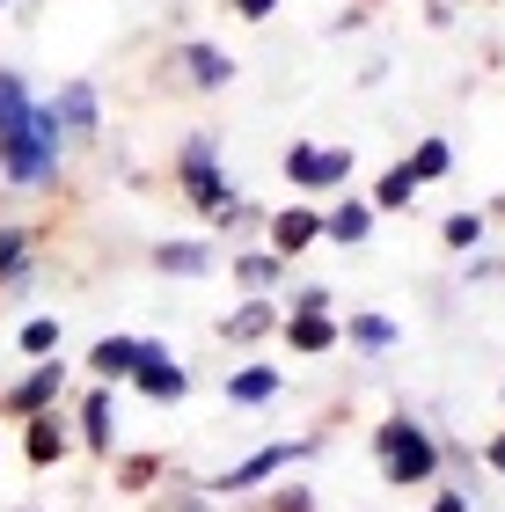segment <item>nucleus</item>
<instances>
[{
    "label": "nucleus",
    "mask_w": 505,
    "mask_h": 512,
    "mask_svg": "<svg viewBox=\"0 0 505 512\" xmlns=\"http://www.w3.org/2000/svg\"><path fill=\"white\" fill-rule=\"evenodd\" d=\"M264 512H315V491L308 483H279V491H264Z\"/></svg>",
    "instance_id": "nucleus-30"
},
{
    "label": "nucleus",
    "mask_w": 505,
    "mask_h": 512,
    "mask_svg": "<svg viewBox=\"0 0 505 512\" xmlns=\"http://www.w3.org/2000/svg\"><path fill=\"white\" fill-rule=\"evenodd\" d=\"M286 264H293V256H279V249L264 242V249H235V256H227V278H235L242 293H271L286 278Z\"/></svg>",
    "instance_id": "nucleus-19"
},
{
    "label": "nucleus",
    "mask_w": 505,
    "mask_h": 512,
    "mask_svg": "<svg viewBox=\"0 0 505 512\" xmlns=\"http://www.w3.org/2000/svg\"><path fill=\"white\" fill-rule=\"evenodd\" d=\"M162 476H169V461H162V454H118V461H110V483H118L125 498L154 491V483H162Z\"/></svg>",
    "instance_id": "nucleus-23"
},
{
    "label": "nucleus",
    "mask_w": 505,
    "mask_h": 512,
    "mask_svg": "<svg viewBox=\"0 0 505 512\" xmlns=\"http://www.w3.org/2000/svg\"><path fill=\"white\" fill-rule=\"evenodd\" d=\"M484 227H491V213H447L440 220V242L454 256H476V249H484Z\"/></svg>",
    "instance_id": "nucleus-26"
},
{
    "label": "nucleus",
    "mask_w": 505,
    "mask_h": 512,
    "mask_svg": "<svg viewBox=\"0 0 505 512\" xmlns=\"http://www.w3.org/2000/svg\"><path fill=\"white\" fill-rule=\"evenodd\" d=\"M66 454H74V432L59 425V410L22 417V461H30V469H59Z\"/></svg>",
    "instance_id": "nucleus-15"
},
{
    "label": "nucleus",
    "mask_w": 505,
    "mask_h": 512,
    "mask_svg": "<svg viewBox=\"0 0 505 512\" xmlns=\"http://www.w3.org/2000/svg\"><path fill=\"white\" fill-rule=\"evenodd\" d=\"M352 147H315V139H293L286 147V183L293 191H344L352 183Z\"/></svg>",
    "instance_id": "nucleus-5"
},
{
    "label": "nucleus",
    "mask_w": 505,
    "mask_h": 512,
    "mask_svg": "<svg viewBox=\"0 0 505 512\" xmlns=\"http://www.w3.org/2000/svg\"><path fill=\"white\" fill-rule=\"evenodd\" d=\"M264 242L279 249V256H301V249H315V242H323V205H308V198L279 205V213H271V227H264Z\"/></svg>",
    "instance_id": "nucleus-12"
},
{
    "label": "nucleus",
    "mask_w": 505,
    "mask_h": 512,
    "mask_svg": "<svg viewBox=\"0 0 505 512\" xmlns=\"http://www.w3.org/2000/svg\"><path fill=\"white\" fill-rule=\"evenodd\" d=\"M213 227H220V235H257V227H271V213H257V205L235 191V198H227L220 213H213Z\"/></svg>",
    "instance_id": "nucleus-27"
},
{
    "label": "nucleus",
    "mask_w": 505,
    "mask_h": 512,
    "mask_svg": "<svg viewBox=\"0 0 505 512\" xmlns=\"http://www.w3.org/2000/svg\"><path fill=\"white\" fill-rule=\"evenodd\" d=\"M366 15H374V8H366V0H359V8H344V15H337V37H352V30H366Z\"/></svg>",
    "instance_id": "nucleus-35"
},
{
    "label": "nucleus",
    "mask_w": 505,
    "mask_h": 512,
    "mask_svg": "<svg viewBox=\"0 0 505 512\" xmlns=\"http://www.w3.org/2000/svg\"><path fill=\"white\" fill-rule=\"evenodd\" d=\"M74 432H81V447H88V454L118 461V403H110V381L81 395V417H74Z\"/></svg>",
    "instance_id": "nucleus-14"
},
{
    "label": "nucleus",
    "mask_w": 505,
    "mask_h": 512,
    "mask_svg": "<svg viewBox=\"0 0 505 512\" xmlns=\"http://www.w3.org/2000/svg\"><path fill=\"white\" fill-rule=\"evenodd\" d=\"M154 512H220L213 505V483H162V491H154Z\"/></svg>",
    "instance_id": "nucleus-25"
},
{
    "label": "nucleus",
    "mask_w": 505,
    "mask_h": 512,
    "mask_svg": "<svg viewBox=\"0 0 505 512\" xmlns=\"http://www.w3.org/2000/svg\"><path fill=\"white\" fill-rule=\"evenodd\" d=\"M176 66H183V81H191L198 96H220V88L235 81V59H227L220 44H205V37H183L176 44Z\"/></svg>",
    "instance_id": "nucleus-13"
},
{
    "label": "nucleus",
    "mask_w": 505,
    "mask_h": 512,
    "mask_svg": "<svg viewBox=\"0 0 505 512\" xmlns=\"http://www.w3.org/2000/svg\"><path fill=\"white\" fill-rule=\"evenodd\" d=\"M22 512H37V505H22Z\"/></svg>",
    "instance_id": "nucleus-39"
},
{
    "label": "nucleus",
    "mask_w": 505,
    "mask_h": 512,
    "mask_svg": "<svg viewBox=\"0 0 505 512\" xmlns=\"http://www.w3.org/2000/svg\"><path fill=\"white\" fill-rule=\"evenodd\" d=\"M0 8H8V0H0Z\"/></svg>",
    "instance_id": "nucleus-41"
},
{
    "label": "nucleus",
    "mask_w": 505,
    "mask_h": 512,
    "mask_svg": "<svg viewBox=\"0 0 505 512\" xmlns=\"http://www.w3.org/2000/svg\"><path fill=\"white\" fill-rule=\"evenodd\" d=\"M366 8H388V0H366Z\"/></svg>",
    "instance_id": "nucleus-38"
},
{
    "label": "nucleus",
    "mask_w": 505,
    "mask_h": 512,
    "mask_svg": "<svg viewBox=\"0 0 505 512\" xmlns=\"http://www.w3.org/2000/svg\"><path fill=\"white\" fill-rule=\"evenodd\" d=\"M374 198H352V191H344L337 205H323V242H337V249H359L366 235H374Z\"/></svg>",
    "instance_id": "nucleus-17"
},
{
    "label": "nucleus",
    "mask_w": 505,
    "mask_h": 512,
    "mask_svg": "<svg viewBox=\"0 0 505 512\" xmlns=\"http://www.w3.org/2000/svg\"><path fill=\"white\" fill-rule=\"evenodd\" d=\"M279 337H286V352H301V359H323V352H337V344H344V322H337L330 308H286Z\"/></svg>",
    "instance_id": "nucleus-9"
},
{
    "label": "nucleus",
    "mask_w": 505,
    "mask_h": 512,
    "mask_svg": "<svg viewBox=\"0 0 505 512\" xmlns=\"http://www.w3.org/2000/svg\"><path fill=\"white\" fill-rule=\"evenodd\" d=\"M52 103H59V118H66V132H74V139H96V132H103V103H96V81H66Z\"/></svg>",
    "instance_id": "nucleus-21"
},
{
    "label": "nucleus",
    "mask_w": 505,
    "mask_h": 512,
    "mask_svg": "<svg viewBox=\"0 0 505 512\" xmlns=\"http://www.w3.org/2000/svg\"><path fill=\"white\" fill-rule=\"evenodd\" d=\"M227 8H235L242 22H271V15H279V0H227Z\"/></svg>",
    "instance_id": "nucleus-33"
},
{
    "label": "nucleus",
    "mask_w": 505,
    "mask_h": 512,
    "mask_svg": "<svg viewBox=\"0 0 505 512\" xmlns=\"http://www.w3.org/2000/svg\"><path fill=\"white\" fill-rule=\"evenodd\" d=\"M162 278H205L220 264V249L213 242H198V235H169V242H154V256H147Z\"/></svg>",
    "instance_id": "nucleus-16"
},
{
    "label": "nucleus",
    "mask_w": 505,
    "mask_h": 512,
    "mask_svg": "<svg viewBox=\"0 0 505 512\" xmlns=\"http://www.w3.org/2000/svg\"><path fill=\"white\" fill-rule=\"evenodd\" d=\"M30 88H22V74H15V66H0V132H8V125H22V118H30Z\"/></svg>",
    "instance_id": "nucleus-28"
},
{
    "label": "nucleus",
    "mask_w": 505,
    "mask_h": 512,
    "mask_svg": "<svg viewBox=\"0 0 505 512\" xmlns=\"http://www.w3.org/2000/svg\"><path fill=\"white\" fill-rule=\"evenodd\" d=\"M403 161L418 169V183H440V176H454V147H447L440 132H425V139H418V147H410Z\"/></svg>",
    "instance_id": "nucleus-24"
},
{
    "label": "nucleus",
    "mask_w": 505,
    "mask_h": 512,
    "mask_svg": "<svg viewBox=\"0 0 505 512\" xmlns=\"http://www.w3.org/2000/svg\"><path fill=\"white\" fill-rule=\"evenodd\" d=\"M37 227H0V300H30L37 293Z\"/></svg>",
    "instance_id": "nucleus-7"
},
{
    "label": "nucleus",
    "mask_w": 505,
    "mask_h": 512,
    "mask_svg": "<svg viewBox=\"0 0 505 512\" xmlns=\"http://www.w3.org/2000/svg\"><path fill=\"white\" fill-rule=\"evenodd\" d=\"M279 322H286L279 300H271V293H249L242 308L220 315V344H235V352H257L264 337H279Z\"/></svg>",
    "instance_id": "nucleus-8"
},
{
    "label": "nucleus",
    "mask_w": 505,
    "mask_h": 512,
    "mask_svg": "<svg viewBox=\"0 0 505 512\" xmlns=\"http://www.w3.org/2000/svg\"><path fill=\"white\" fill-rule=\"evenodd\" d=\"M132 388H140L147 403H183V395H191V366L169 359V344L147 337V359H140V374H132Z\"/></svg>",
    "instance_id": "nucleus-11"
},
{
    "label": "nucleus",
    "mask_w": 505,
    "mask_h": 512,
    "mask_svg": "<svg viewBox=\"0 0 505 512\" xmlns=\"http://www.w3.org/2000/svg\"><path fill=\"white\" fill-rule=\"evenodd\" d=\"M344 344L366 352V359H381V352H396V344H403V322L381 315V308H352V315H344Z\"/></svg>",
    "instance_id": "nucleus-18"
},
{
    "label": "nucleus",
    "mask_w": 505,
    "mask_h": 512,
    "mask_svg": "<svg viewBox=\"0 0 505 512\" xmlns=\"http://www.w3.org/2000/svg\"><path fill=\"white\" fill-rule=\"evenodd\" d=\"M462 278H469V286H491V278H505V256H469Z\"/></svg>",
    "instance_id": "nucleus-31"
},
{
    "label": "nucleus",
    "mask_w": 505,
    "mask_h": 512,
    "mask_svg": "<svg viewBox=\"0 0 505 512\" xmlns=\"http://www.w3.org/2000/svg\"><path fill=\"white\" fill-rule=\"evenodd\" d=\"M315 454H323V439H271V447L242 454L235 469H220V476H205V483H213V498H249V491H264L279 469H293V461H315Z\"/></svg>",
    "instance_id": "nucleus-4"
},
{
    "label": "nucleus",
    "mask_w": 505,
    "mask_h": 512,
    "mask_svg": "<svg viewBox=\"0 0 505 512\" xmlns=\"http://www.w3.org/2000/svg\"><path fill=\"white\" fill-rule=\"evenodd\" d=\"M279 388H286V374H279V366L249 359V366H235V374H227V403H235V410H264Z\"/></svg>",
    "instance_id": "nucleus-20"
},
{
    "label": "nucleus",
    "mask_w": 505,
    "mask_h": 512,
    "mask_svg": "<svg viewBox=\"0 0 505 512\" xmlns=\"http://www.w3.org/2000/svg\"><path fill=\"white\" fill-rule=\"evenodd\" d=\"M15 344H22L30 359H52V352H59V315H30V322L15 330Z\"/></svg>",
    "instance_id": "nucleus-29"
},
{
    "label": "nucleus",
    "mask_w": 505,
    "mask_h": 512,
    "mask_svg": "<svg viewBox=\"0 0 505 512\" xmlns=\"http://www.w3.org/2000/svg\"><path fill=\"white\" fill-rule=\"evenodd\" d=\"M140 359H147V337H132V330H110L88 344V374L110 381V388H132V374H140Z\"/></svg>",
    "instance_id": "nucleus-10"
},
{
    "label": "nucleus",
    "mask_w": 505,
    "mask_h": 512,
    "mask_svg": "<svg viewBox=\"0 0 505 512\" xmlns=\"http://www.w3.org/2000/svg\"><path fill=\"white\" fill-rule=\"evenodd\" d=\"M498 395H505V381H498Z\"/></svg>",
    "instance_id": "nucleus-40"
},
{
    "label": "nucleus",
    "mask_w": 505,
    "mask_h": 512,
    "mask_svg": "<svg viewBox=\"0 0 505 512\" xmlns=\"http://www.w3.org/2000/svg\"><path fill=\"white\" fill-rule=\"evenodd\" d=\"M286 308H330V286H301V293L286 300Z\"/></svg>",
    "instance_id": "nucleus-34"
},
{
    "label": "nucleus",
    "mask_w": 505,
    "mask_h": 512,
    "mask_svg": "<svg viewBox=\"0 0 505 512\" xmlns=\"http://www.w3.org/2000/svg\"><path fill=\"white\" fill-rule=\"evenodd\" d=\"M374 461L396 491H418V483H432L447 469V439H432V425H418L410 410H388L374 425Z\"/></svg>",
    "instance_id": "nucleus-2"
},
{
    "label": "nucleus",
    "mask_w": 505,
    "mask_h": 512,
    "mask_svg": "<svg viewBox=\"0 0 505 512\" xmlns=\"http://www.w3.org/2000/svg\"><path fill=\"white\" fill-rule=\"evenodd\" d=\"M59 395H66V359H30V374H22L15 388H0V417H37V410H59Z\"/></svg>",
    "instance_id": "nucleus-6"
},
{
    "label": "nucleus",
    "mask_w": 505,
    "mask_h": 512,
    "mask_svg": "<svg viewBox=\"0 0 505 512\" xmlns=\"http://www.w3.org/2000/svg\"><path fill=\"white\" fill-rule=\"evenodd\" d=\"M176 191H183V205H191V213H205V220L235 198V191H227L220 154H213V132H191V139L176 147Z\"/></svg>",
    "instance_id": "nucleus-3"
},
{
    "label": "nucleus",
    "mask_w": 505,
    "mask_h": 512,
    "mask_svg": "<svg viewBox=\"0 0 505 512\" xmlns=\"http://www.w3.org/2000/svg\"><path fill=\"white\" fill-rule=\"evenodd\" d=\"M66 118L59 103H30V118L0 132V176H8V191H52L59 183V161H66Z\"/></svg>",
    "instance_id": "nucleus-1"
},
{
    "label": "nucleus",
    "mask_w": 505,
    "mask_h": 512,
    "mask_svg": "<svg viewBox=\"0 0 505 512\" xmlns=\"http://www.w3.org/2000/svg\"><path fill=\"white\" fill-rule=\"evenodd\" d=\"M484 469H491V476H505V432H498L491 447H484Z\"/></svg>",
    "instance_id": "nucleus-36"
},
{
    "label": "nucleus",
    "mask_w": 505,
    "mask_h": 512,
    "mask_svg": "<svg viewBox=\"0 0 505 512\" xmlns=\"http://www.w3.org/2000/svg\"><path fill=\"white\" fill-rule=\"evenodd\" d=\"M418 169H410V161H396V169H381V183L366 198H374V213H410V205H418Z\"/></svg>",
    "instance_id": "nucleus-22"
},
{
    "label": "nucleus",
    "mask_w": 505,
    "mask_h": 512,
    "mask_svg": "<svg viewBox=\"0 0 505 512\" xmlns=\"http://www.w3.org/2000/svg\"><path fill=\"white\" fill-rule=\"evenodd\" d=\"M491 220H505V191H498V205H491Z\"/></svg>",
    "instance_id": "nucleus-37"
},
{
    "label": "nucleus",
    "mask_w": 505,
    "mask_h": 512,
    "mask_svg": "<svg viewBox=\"0 0 505 512\" xmlns=\"http://www.w3.org/2000/svg\"><path fill=\"white\" fill-rule=\"evenodd\" d=\"M432 512H476V498H469V483H447V491L432 498Z\"/></svg>",
    "instance_id": "nucleus-32"
}]
</instances>
